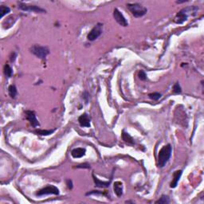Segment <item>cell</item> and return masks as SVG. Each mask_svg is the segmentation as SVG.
Returning <instances> with one entry per match:
<instances>
[{
  "mask_svg": "<svg viewBox=\"0 0 204 204\" xmlns=\"http://www.w3.org/2000/svg\"><path fill=\"white\" fill-rule=\"evenodd\" d=\"M172 152V148L171 144H167L161 148L158 155V166L160 168H164L166 165L171 158Z\"/></svg>",
  "mask_w": 204,
  "mask_h": 204,
  "instance_id": "obj_1",
  "label": "cell"
},
{
  "mask_svg": "<svg viewBox=\"0 0 204 204\" xmlns=\"http://www.w3.org/2000/svg\"><path fill=\"white\" fill-rule=\"evenodd\" d=\"M127 6L128 10L132 14V15L135 18H139V17L143 16L148 11L147 8H145L144 6H143L139 3H128Z\"/></svg>",
  "mask_w": 204,
  "mask_h": 204,
  "instance_id": "obj_2",
  "label": "cell"
},
{
  "mask_svg": "<svg viewBox=\"0 0 204 204\" xmlns=\"http://www.w3.org/2000/svg\"><path fill=\"white\" fill-rule=\"evenodd\" d=\"M31 52L33 54L38 57L39 58L46 59L47 55L50 54V50L46 46H41L39 45H35L31 48Z\"/></svg>",
  "mask_w": 204,
  "mask_h": 204,
  "instance_id": "obj_3",
  "label": "cell"
},
{
  "mask_svg": "<svg viewBox=\"0 0 204 204\" xmlns=\"http://www.w3.org/2000/svg\"><path fill=\"white\" fill-rule=\"evenodd\" d=\"M193 10H194V11L197 10V7H195V6H192L191 7V6H190V7L184 8L183 9V10H181L178 14H176V22H177V23H180V24H181V23H183L184 22H185V21L187 19V17L188 15H189L188 13L192 12Z\"/></svg>",
  "mask_w": 204,
  "mask_h": 204,
  "instance_id": "obj_4",
  "label": "cell"
},
{
  "mask_svg": "<svg viewBox=\"0 0 204 204\" xmlns=\"http://www.w3.org/2000/svg\"><path fill=\"white\" fill-rule=\"evenodd\" d=\"M103 31V25L101 23H97L94 27L91 30L87 36V39L89 41H94L98 39Z\"/></svg>",
  "mask_w": 204,
  "mask_h": 204,
  "instance_id": "obj_5",
  "label": "cell"
},
{
  "mask_svg": "<svg viewBox=\"0 0 204 204\" xmlns=\"http://www.w3.org/2000/svg\"><path fill=\"white\" fill-rule=\"evenodd\" d=\"M19 8L24 11H29V12H35V13H44L46 10L44 9L41 8L40 6H35V5H27L22 2L18 3Z\"/></svg>",
  "mask_w": 204,
  "mask_h": 204,
  "instance_id": "obj_6",
  "label": "cell"
},
{
  "mask_svg": "<svg viewBox=\"0 0 204 204\" xmlns=\"http://www.w3.org/2000/svg\"><path fill=\"white\" fill-rule=\"evenodd\" d=\"M37 195L38 196H43L46 195H59V190L58 188L56 187L55 186H47L44 187L42 190L39 191L37 192Z\"/></svg>",
  "mask_w": 204,
  "mask_h": 204,
  "instance_id": "obj_7",
  "label": "cell"
},
{
  "mask_svg": "<svg viewBox=\"0 0 204 204\" xmlns=\"http://www.w3.org/2000/svg\"><path fill=\"white\" fill-rule=\"evenodd\" d=\"M113 17L115 18V20L117 21L121 26H128V23L127 20L125 19L124 16L123 14H122L118 9H115V10H114V11H113Z\"/></svg>",
  "mask_w": 204,
  "mask_h": 204,
  "instance_id": "obj_8",
  "label": "cell"
},
{
  "mask_svg": "<svg viewBox=\"0 0 204 204\" xmlns=\"http://www.w3.org/2000/svg\"><path fill=\"white\" fill-rule=\"evenodd\" d=\"M26 119L30 121V123H31V124L33 127L36 128L38 127V126H39V122L38 121V120H37L35 112L26 111Z\"/></svg>",
  "mask_w": 204,
  "mask_h": 204,
  "instance_id": "obj_9",
  "label": "cell"
},
{
  "mask_svg": "<svg viewBox=\"0 0 204 204\" xmlns=\"http://www.w3.org/2000/svg\"><path fill=\"white\" fill-rule=\"evenodd\" d=\"M78 121L81 127H90V118L86 113H84L78 118Z\"/></svg>",
  "mask_w": 204,
  "mask_h": 204,
  "instance_id": "obj_10",
  "label": "cell"
},
{
  "mask_svg": "<svg viewBox=\"0 0 204 204\" xmlns=\"http://www.w3.org/2000/svg\"><path fill=\"white\" fill-rule=\"evenodd\" d=\"M85 152H86L85 148H74L73 150H72L71 155H72V156H73V158H81L82 157V156H85Z\"/></svg>",
  "mask_w": 204,
  "mask_h": 204,
  "instance_id": "obj_11",
  "label": "cell"
},
{
  "mask_svg": "<svg viewBox=\"0 0 204 204\" xmlns=\"http://www.w3.org/2000/svg\"><path fill=\"white\" fill-rule=\"evenodd\" d=\"M182 171L181 170H179V171H176L175 172L173 175V180H172V182L171 183V187L172 188H175L176 186H177V184L179 183V180H180V177L182 176Z\"/></svg>",
  "mask_w": 204,
  "mask_h": 204,
  "instance_id": "obj_12",
  "label": "cell"
},
{
  "mask_svg": "<svg viewBox=\"0 0 204 204\" xmlns=\"http://www.w3.org/2000/svg\"><path fill=\"white\" fill-rule=\"evenodd\" d=\"M113 189H114V192L116 193V195L119 197L123 195V184L122 183L119 182V181L114 183Z\"/></svg>",
  "mask_w": 204,
  "mask_h": 204,
  "instance_id": "obj_13",
  "label": "cell"
},
{
  "mask_svg": "<svg viewBox=\"0 0 204 204\" xmlns=\"http://www.w3.org/2000/svg\"><path fill=\"white\" fill-rule=\"evenodd\" d=\"M93 180H94V183H95L96 184V187H108L109 186V184H110V181H106V182H105V181H101V180H98L93 174Z\"/></svg>",
  "mask_w": 204,
  "mask_h": 204,
  "instance_id": "obj_14",
  "label": "cell"
},
{
  "mask_svg": "<svg viewBox=\"0 0 204 204\" xmlns=\"http://www.w3.org/2000/svg\"><path fill=\"white\" fill-rule=\"evenodd\" d=\"M122 139L124 142L128 143H131V144H134V139H132L131 135L128 133L125 132L124 131L122 132Z\"/></svg>",
  "mask_w": 204,
  "mask_h": 204,
  "instance_id": "obj_15",
  "label": "cell"
},
{
  "mask_svg": "<svg viewBox=\"0 0 204 204\" xmlns=\"http://www.w3.org/2000/svg\"><path fill=\"white\" fill-rule=\"evenodd\" d=\"M8 92H9V95L10 96L11 98H15V97H16L17 89L15 85H10L8 88Z\"/></svg>",
  "mask_w": 204,
  "mask_h": 204,
  "instance_id": "obj_16",
  "label": "cell"
},
{
  "mask_svg": "<svg viewBox=\"0 0 204 204\" xmlns=\"http://www.w3.org/2000/svg\"><path fill=\"white\" fill-rule=\"evenodd\" d=\"M3 72H4V74H5V76H6V77H12L13 69H12V68H11V67H10L9 65H7V64L4 65Z\"/></svg>",
  "mask_w": 204,
  "mask_h": 204,
  "instance_id": "obj_17",
  "label": "cell"
},
{
  "mask_svg": "<svg viewBox=\"0 0 204 204\" xmlns=\"http://www.w3.org/2000/svg\"><path fill=\"white\" fill-rule=\"evenodd\" d=\"M55 131V129L52 130H36L35 131V133H37L38 135H49L52 134Z\"/></svg>",
  "mask_w": 204,
  "mask_h": 204,
  "instance_id": "obj_18",
  "label": "cell"
},
{
  "mask_svg": "<svg viewBox=\"0 0 204 204\" xmlns=\"http://www.w3.org/2000/svg\"><path fill=\"white\" fill-rule=\"evenodd\" d=\"M0 12H1V18H2V17L6 15V14H8V13L10 12V9L9 8L8 6L2 5L1 7H0Z\"/></svg>",
  "mask_w": 204,
  "mask_h": 204,
  "instance_id": "obj_19",
  "label": "cell"
},
{
  "mask_svg": "<svg viewBox=\"0 0 204 204\" xmlns=\"http://www.w3.org/2000/svg\"><path fill=\"white\" fill-rule=\"evenodd\" d=\"M170 199L168 198V195H162L161 198L159 200H157L156 202V203H160V204H166V203H169Z\"/></svg>",
  "mask_w": 204,
  "mask_h": 204,
  "instance_id": "obj_20",
  "label": "cell"
},
{
  "mask_svg": "<svg viewBox=\"0 0 204 204\" xmlns=\"http://www.w3.org/2000/svg\"><path fill=\"white\" fill-rule=\"evenodd\" d=\"M149 97L153 101H158L159 99H160L162 97V95L160 93H150Z\"/></svg>",
  "mask_w": 204,
  "mask_h": 204,
  "instance_id": "obj_21",
  "label": "cell"
},
{
  "mask_svg": "<svg viewBox=\"0 0 204 204\" xmlns=\"http://www.w3.org/2000/svg\"><path fill=\"white\" fill-rule=\"evenodd\" d=\"M181 91H182V89H181L180 84H179V82H176L173 86V92L175 93H180Z\"/></svg>",
  "mask_w": 204,
  "mask_h": 204,
  "instance_id": "obj_22",
  "label": "cell"
},
{
  "mask_svg": "<svg viewBox=\"0 0 204 204\" xmlns=\"http://www.w3.org/2000/svg\"><path fill=\"white\" fill-rule=\"evenodd\" d=\"M139 78L141 80V81H145L146 79H147V74L145 73V72L143 70H140L139 72Z\"/></svg>",
  "mask_w": 204,
  "mask_h": 204,
  "instance_id": "obj_23",
  "label": "cell"
},
{
  "mask_svg": "<svg viewBox=\"0 0 204 204\" xmlns=\"http://www.w3.org/2000/svg\"><path fill=\"white\" fill-rule=\"evenodd\" d=\"M77 168H90V166L89 164H81V165L77 166Z\"/></svg>",
  "mask_w": 204,
  "mask_h": 204,
  "instance_id": "obj_24",
  "label": "cell"
},
{
  "mask_svg": "<svg viewBox=\"0 0 204 204\" xmlns=\"http://www.w3.org/2000/svg\"><path fill=\"white\" fill-rule=\"evenodd\" d=\"M67 185H68V187H69V189L73 188V182H72L71 180H67Z\"/></svg>",
  "mask_w": 204,
  "mask_h": 204,
  "instance_id": "obj_25",
  "label": "cell"
}]
</instances>
